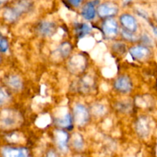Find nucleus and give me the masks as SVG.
Instances as JSON below:
<instances>
[{
	"mask_svg": "<svg viewBox=\"0 0 157 157\" xmlns=\"http://www.w3.org/2000/svg\"><path fill=\"white\" fill-rule=\"evenodd\" d=\"M32 3L28 0H19L13 5L12 7L6 9L5 11V18L10 21H15L23 13L30 10Z\"/></svg>",
	"mask_w": 157,
	"mask_h": 157,
	"instance_id": "nucleus-1",
	"label": "nucleus"
},
{
	"mask_svg": "<svg viewBox=\"0 0 157 157\" xmlns=\"http://www.w3.org/2000/svg\"><path fill=\"white\" fill-rule=\"evenodd\" d=\"M98 15L101 18H109L114 16L118 12V7L112 2H104L99 5L97 9Z\"/></svg>",
	"mask_w": 157,
	"mask_h": 157,
	"instance_id": "nucleus-2",
	"label": "nucleus"
},
{
	"mask_svg": "<svg viewBox=\"0 0 157 157\" xmlns=\"http://www.w3.org/2000/svg\"><path fill=\"white\" fill-rule=\"evenodd\" d=\"M74 117L78 126L85 125L89 120L88 110L82 104H77L74 108Z\"/></svg>",
	"mask_w": 157,
	"mask_h": 157,
	"instance_id": "nucleus-3",
	"label": "nucleus"
},
{
	"mask_svg": "<svg viewBox=\"0 0 157 157\" xmlns=\"http://www.w3.org/2000/svg\"><path fill=\"white\" fill-rule=\"evenodd\" d=\"M99 0H92L86 3L81 10V15L86 20H93L96 16V6L99 5Z\"/></svg>",
	"mask_w": 157,
	"mask_h": 157,
	"instance_id": "nucleus-4",
	"label": "nucleus"
},
{
	"mask_svg": "<svg viewBox=\"0 0 157 157\" xmlns=\"http://www.w3.org/2000/svg\"><path fill=\"white\" fill-rule=\"evenodd\" d=\"M3 157H29V152L24 147H5Z\"/></svg>",
	"mask_w": 157,
	"mask_h": 157,
	"instance_id": "nucleus-5",
	"label": "nucleus"
},
{
	"mask_svg": "<svg viewBox=\"0 0 157 157\" xmlns=\"http://www.w3.org/2000/svg\"><path fill=\"white\" fill-rule=\"evenodd\" d=\"M114 87L117 90L121 93H128L132 90L133 84L130 78L127 76H121L116 80Z\"/></svg>",
	"mask_w": 157,
	"mask_h": 157,
	"instance_id": "nucleus-6",
	"label": "nucleus"
},
{
	"mask_svg": "<svg viewBox=\"0 0 157 157\" xmlns=\"http://www.w3.org/2000/svg\"><path fill=\"white\" fill-rule=\"evenodd\" d=\"M121 25L124 27V29L128 32L134 33L137 30V22L134 17L129 14H124L120 18Z\"/></svg>",
	"mask_w": 157,
	"mask_h": 157,
	"instance_id": "nucleus-7",
	"label": "nucleus"
},
{
	"mask_svg": "<svg viewBox=\"0 0 157 157\" xmlns=\"http://www.w3.org/2000/svg\"><path fill=\"white\" fill-rule=\"evenodd\" d=\"M102 29L105 35L108 37H113L117 34L118 25L115 19L112 18H107L103 22Z\"/></svg>",
	"mask_w": 157,
	"mask_h": 157,
	"instance_id": "nucleus-8",
	"label": "nucleus"
},
{
	"mask_svg": "<svg viewBox=\"0 0 157 157\" xmlns=\"http://www.w3.org/2000/svg\"><path fill=\"white\" fill-rule=\"evenodd\" d=\"M68 134L63 130L55 131V140L58 147L61 151L67 150V143H68Z\"/></svg>",
	"mask_w": 157,
	"mask_h": 157,
	"instance_id": "nucleus-9",
	"label": "nucleus"
},
{
	"mask_svg": "<svg viewBox=\"0 0 157 157\" xmlns=\"http://www.w3.org/2000/svg\"><path fill=\"white\" fill-rule=\"evenodd\" d=\"M55 25L51 21H41L38 25V32L43 36H52L55 32Z\"/></svg>",
	"mask_w": 157,
	"mask_h": 157,
	"instance_id": "nucleus-10",
	"label": "nucleus"
},
{
	"mask_svg": "<svg viewBox=\"0 0 157 157\" xmlns=\"http://www.w3.org/2000/svg\"><path fill=\"white\" fill-rule=\"evenodd\" d=\"M130 53L134 59L141 60L150 55V50L145 46H135L130 49Z\"/></svg>",
	"mask_w": 157,
	"mask_h": 157,
	"instance_id": "nucleus-11",
	"label": "nucleus"
},
{
	"mask_svg": "<svg viewBox=\"0 0 157 157\" xmlns=\"http://www.w3.org/2000/svg\"><path fill=\"white\" fill-rule=\"evenodd\" d=\"M150 125L149 122L146 117L140 118L136 124V130L141 137H146L150 133Z\"/></svg>",
	"mask_w": 157,
	"mask_h": 157,
	"instance_id": "nucleus-12",
	"label": "nucleus"
},
{
	"mask_svg": "<svg viewBox=\"0 0 157 157\" xmlns=\"http://www.w3.org/2000/svg\"><path fill=\"white\" fill-rule=\"evenodd\" d=\"M75 32L78 38H81L91 32V28L87 23H78L75 25Z\"/></svg>",
	"mask_w": 157,
	"mask_h": 157,
	"instance_id": "nucleus-13",
	"label": "nucleus"
},
{
	"mask_svg": "<svg viewBox=\"0 0 157 157\" xmlns=\"http://www.w3.org/2000/svg\"><path fill=\"white\" fill-rule=\"evenodd\" d=\"M56 124L58 127L63 128L71 129L72 127V117L69 113L66 114L64 117L59 118L56 121Z\"/></svg>",
	"mask_w": 157,
	"mask_h": 157,
	"instance_id": "nucleus-14",
	"label": "nucleus"
},
{
	"mask_svg": "<svg viewBox=\"0 0 157 157\" xmlns=\"http://www.w3.org/2000/svg\"><path fill=\"white\" fill-rule=\"evenodd\" d=\"M9 84L11 87L16 90H19L21 87V81L17 76H12L9 79Z\"/></svg>",
	"mask_w": 157,
	"mask_h": 157,
	"instance_id": "nucleus-15",
	"label": "nucleus"
},
{
	"mask_svg": "<svg viewBox=\"0 0 157 157\" xmlns=\"http://www.w3.org/2000/svg\"><path fill=\"white\" fill-rule=\"evenodd\" d=\"M71 50V46L67 42H64L61 44L59 48V52L62 57H67L70 54Z\"/></svg>",
	"mask_w": 157,
	"mask_h": 157,
	"instance_id": "nucleus-16",
	"label": "nucleus"
},
{
	"mask_svg": "<svg viewBox=\"0 0 157 157\" xmlns=\"http://www.w3.org/2000/svg\"><path fill=\"white\" fill-rule=\"evenodd\" d=\"M122 35L126 39L129 40V41H136L137 39V37L134 34L128 32V31L125 30V29H123L122 30Z\"/></svg>",
	"mask_w": 157,
	"mask_h": 157,
	"instance_id": "nucleus-17",
	"label": "nucleus"
},
{
	"mask_svg": "<svg viewBox=\"0 0 157 157\" xmlns=\"http://www.w3.org/2000/svg\"><path fill=\"white\" fill-rule=\"evenodd\" d=\"M8 48H9V45H8L7 41L0 34V51L2 52H6L8 50Z\"/></svg>",
	"mask_w": 157,
	"mask_h": 157,
	"instance_id": "nucleus-18",
	"label": "nucleus"
},
{
	"mask_svg": "<svg viewBox=\"0 0 157 157\" xmlns=\"http://www.w3.org/2000/svg\"><path fill=\"white\" fill-rule=\"evenodd\" d=\"M80 136H78L77 138H75V140H74V145L75 147L77 149H81L83 147V141L81 138H79Z\"/></svg>",
	"mask_w": 157,
	"mask_h": 157,
	"instance_id": "nucleus-19",
	"label": "nucleus"
},
{
	"mask_svg": "<svg viewBox=\"0 0 157 157\" xmlns=\"http://www.w3.org/2000/svg\"><path fill=\"white\" fill-rule=\"evenodd\" d=\"M82 1L83 0H67V2H68L71 6H75V7H78V6L81 4Z\"/></svg>",
	"mask_w": 157,
	"mask_h": 157,
	"instance_id": "nucleus-20",
	"label": "nucleus"
},
{
	"mask_svg": "<svg viewBox=\"0 0 157 157\" xmlns=\"http://www.w3.org/2000/svg\"><path fill=\"white\" fill-rule=\"evenodd\" d=\"M141 40H142L143 42L145 43V44H151V40H150V37H149L148 35H143L142 38H141Z\"/></svg>",
	"mask_w": 157,
	"mask_h": 157,
	"instance_id": "nucleus-21",
	"label": "nucleus"
},
{
	"mask_svg": "<svg viewBox=\"0 0 157 157\" xmlns=\"http://www.w3.org/2000/svg\"><path fill=\"white\" fill-rule=\"evenodd\" d=\"M46 157H58V156H57V155L55 154L53 151H49L48 153L47 156Z\"/></svg>",
	"mask_w": 157,
	"mask_h": 157,
	"instance_id": "nucleus-22",
	"label": "nucleus"
},
{
	"mask_svg": "<svg viewBox=\"0 0 157 157\" xmlns=\"http://www.w3.org/2000/svg\"><path fill=\"white\" fill-rule=\"evenodd\" d=\"M153 32H154V34L157 36V27H155V26H153Z\"/></svg>",
	"mask_w": 157,
	"mask_h": 157,
	"instance_id": "nucleus-23",
	"label": "nucleus"
},
{
	"mask_svg": "<svg viewBox=\"0 0 157 157\" xmlns=\"http://www.w3.org/2000/svg\"><path fill=\"white\" fill-rule=\"evenodd\" d=\"M131 1H132V0H124V4H125V5L129 4V3H130Z\"/></svg>",
	"mask_w": 157,
	"mask_h": 157,
	"instance_id": "nucleus-24",
	"label": "nucleus"
},
{
	"mask_svg": "<svg viewBox=\"0 0 157 157\" xmlns=\"http://www.w3.org/2000/svg\"><path fill=\"white\" fill-rule=\"evenodd\" d=\"M0 4H1V2H0Z\"/></svg>",
	"mask_w": 157,
	"mask_h": 157,
	"instance_id": "nucleus-25",
	"label": "nucleus"
}]
</instances>
